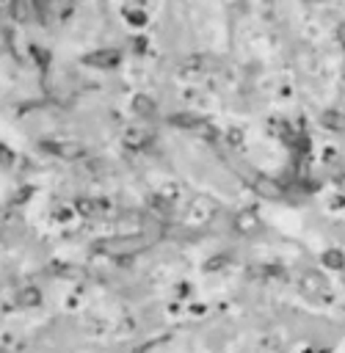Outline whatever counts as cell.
<instances>
[{"label":"cell","instance_id":"1","mask_svg":"<svg viewBox=\"0 0 345 353\" xmlns=\"http://www.w3.org/2000/svg\"><path fill=\"white\" fill-rule=\"evenodd\" d=\"M149 243H152V237H146L141 232L138 234H119L113 240H105L102 251L110 254V256H130V254H138V251L149 248Z\"/></svg>","mask_w":345,"mask_h":353},{"label":"cell","instance_id":"2","mask_svg":"<svg viewBox=\"0 0 345 353\" xmlns=\"http://www.w3.org/2000/svg\"><path fill=\"white\" fill-rule=\"evenodd\" d=\"M301 290L306 295H323L326 292V279L317 273V270H304L301 276Z\"/></svg>","mask_w":345,"mask_h":353},{"label":"cell","instance_id":"3","mask_svg":"<svg viewBox=\"0 0 345 353\" xmlns=\"http://www.w3.org/2000/svg\"><path fill=\"white\" fill-rule=\"evenodd\" d=\"M251 185H254V190H257L259 196H265V199H279V196H282V185L273 182L270 176H262V174H259V176H254Z\"/></svg>","mask_w":345,"mask_h":353},{"label":"cell","instance_id":"4","mask_svg":"<svg viewBox=\"0 0 345 353\" xmlns=\"http://www.w3.org/2000/svg\"><path fill=\"white\" fill-rule=\"evenodd\" d=\"M235 223H237V229H240V232H251V229L257 226V215H251V212H240Z\"/></svg>","mask_w":345,"mask_h":353},{"label":"cell","instance_id":"5","mask_svg":"<svg viewBox=\"0 0 345 353\" xmlns=\"http://www.w3.org/2000/svg\"><path fill=\"white\" fill-rule=\"evenodd\" d=\"M19 303H25V306L39 303V290H25V292L19 295Z\"/></svg>","mask_w":345,"mask_h":353},{"label":"cell","instance_id":"6","mask_svg":"<svg viewBox=\"0 0 345 353\" xmlns=\"http://www.w3.org/2000/svg\"><path fill=\"white\" fill-rule=\"evenodd\" d=\"M36 3H47V0H36Z\"/></svg>","mask_w":345,"mask_h":353}]
</instances>
